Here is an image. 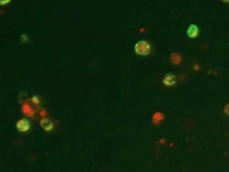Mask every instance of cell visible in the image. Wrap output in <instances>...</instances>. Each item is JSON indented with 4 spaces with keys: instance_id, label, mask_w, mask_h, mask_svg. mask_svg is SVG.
Instances as JSON below:
<instances>
[{
    "instance_id": "obj_6",
    "label": "cell",
    "mask_w": 229,
    "mask_h": 172,
    "mask_svg": "<svg viewBox=\"0 0 229 172\" xmlns=\"http://www.w3.org/2000/svg\"><path fill=\"white\" fill-rule=\"evenodd\" d=\"M224 112H225L227 114H229V104H227V105L225 106V108H224Z\"/></svg>"
},
{
    "instance_id": "obj_2",
    "label": "cell",
    "mask_w": 229,
    "mask_h": 172,
    "mask_svg": "<svg viewBox=\"0 0 229 172\" xmlns=\"http://www.w3.org/2000/svg\"><path fill=\"white\" fill-rule=\"evenodd\" d=\"M16 127H17V129L21 132H25L27 130L30 129V127H31V123L28 119L26 118H23V119H21L17 122L16 124Z\"/></svg>"
},
{
    "instance_id": "obj_3",
    "label": "cell",
    "mask_w": 229,
    "mask_h": 172,
    "mask_svg": "<svg viewBox=\"0 0 229 172\" xmlns=\"http://www.w3.org/2000/svg\"><path fill=\"white\" fill-rule=\"evenodd\" d=\"M198 35V28L195 24H191L187 29V35L191 38L196 37Z\"/></svg>"
},
{
    "instance_id": "obj_4",
    "label": "cell",
    "mask_w": 229,
    "mask_h": 172,
    "mask_svg": "<svg viewBox=\"0 0 229 172\" xmlns=\"http://www.w3.org/2000/svg\"><path fill=\"white\" fill-rule=\"evenodd\" d=\"M40 125H41V127H42L44 129H46V130H50V129H52V128H53V123H52L49 119H48V118H43V119L40 121Z\"/></svg>"
},
{
    "instance_id": "obj_7",
    "label": "cell",
    "mask_w": 229,
    "mask_h": 172,
    "mask_svg": "<svg viewBox=\"0 0 229 172\" xmlns=\"http://www.w3.org/2000/svg\"><path fill=\"white\" fill-rule=\"evenodd\" d=\"M8 2H10L9 0H7V1H6V3H8ZM4 3H5V1H4V0H2V1H1V5H3Z\"/></svg>"
},
{
    "instance_id": "obj_1",
    "label": "cell",
    "mask_w": 229,
    "mask_h": 172,
    "mask_svg": "<svg viewBox=\"0 0 229 172\" xmlns=\"http://www.w3.org/2000/svg\"><path fill=\"white\" fill-rule=\"evenodd\" d=\"M135 51L139 55H148L150 52V45L146 41H139L136 43L135 47Z\"/></svg>"
},
{
    "instance_id": "obj_5",
    "label": "cell",
    "mask_w": 229,
    "mask_h": 172,
    "mask_svg": "<svg viewBox=\"0 0 229 172\" xmlns=\"http://www.w3.org/2000/svg\"><path fill=\"white\" fill-rule=\"evenodd\" d=\"M163 82L165 83V85L167 86H171L175 83V76L173 74H169V75H167L165 76V78L163 79Z\"/></svg>"
}]
</instances>
